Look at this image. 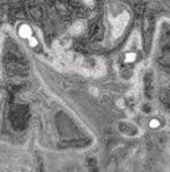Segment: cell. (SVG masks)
Wrapping results in <instances>:
<instances>
[{
	"instance_id": "obj_4",
	"label": "cell",
	"mask_w": 170,
	"mask_h": 172,
	"mask_svg": "<svg viewBox=\"0 0 170 172\" xmlns=\"http://www.w3.org/2000/svg\"><path fill=\"white\" fill-rule=\"evenodd\" d=\"M85 30V23H84L83 21H78L76 22L74 25L72 26V28H70V31H72V34H81V33Z\"/></svg>"
},
{
	"instance_id": "obj_5",
	"label": "cell",
	"mask_w": 170,
	"mask_h": 172,
	"mask_svg": "<svg viewBox=\"0 0 170 172\" xmlns=\"http://www.w3.org/2000/svg\"><path fill=\"white\" fill-rule=\"evenodd\" d=\"M135 58H136L135 53H127L124 60H126V63H132V61H135Z\"/></svg>"
},
{
	"instance_id": "obj_2",
	"label": "cell",
	"mask_w": 170,
	"mask_h": 172,
	"mask_svg": "<svg viewBox=\"0 0 170 172\" xmlns=\"http://www.w3.org/2000/svg\"><path fill=\"white\" fill-rule=\"evenodd\" d=\"M119 130L126 136H136L138 134V127L134 123L127 122V121H121L119 123Z\"/></svg>"
},
{
	"instance_id": "obj_12",
	"label": "cell",
	"mask_w": 170,
	"mask_h": 172,
	"mask_svg": "<svg viewBox=\"0 0 170 172\" xmlns=\"http://www.w3.org/2000/svg\"><path fill=\"white\" fill-rule=\"evenodd\" d=\"M84 1H87V4H89V6L93 4V0H84Z\"/></svg>"
},
{
	"instance_id": "obj_8",
	"label": "cell",
	"mask_w": 170,
	"mask_h": 172,
	"mask_svg": "<svg viewBox=\"0 0 170 172\" xmlns=\"http://www.w3.org/2000/svg\"><path fill=\"white\" fill-rule=\"evenodd\" d=\"M131 75H132L131 70L126 69V70H123V72H121V77H123V79H130V77H131Z\"/></svg>"
},
{
	"instance_id": "obj_9",
	"label": "cell",
	"mask_w": 170,
	"mask_h": 172,
	"mask_svg": "<svg viewBox=\"0 0 170 172\" xmlns=\"http://www.w3.org/2000/svg\"><path fill=\"white\" fill-rule=\"evenodd\" d=\"M159 126V121L158 119H153L150 122V127H158Z\"/></svg>"
},
{
	"instance_id": "obj_7",
	"label": "cell",
	"mask_w": 170,
	"mask_h": 172,
	"mask_svg": "<svg viewBox=\"0 0 170 172\" xmlns=\"http://www.w3.org/2000/svg\"><path fill=\"white\" fill-rule=\"evenodd\" d=\"M69 43H70V38L69 37H65V38L61 39V43H59V45L62 46V48H65V46H68Z\"/></svg>"
},
{
	"instance_id": "obj_3",
	"label": "cell",
	"mask_w": 170,
	"mask_h": 172,
	"mask_svg": "<svg viewBox=\"0 0 170 172\" xmlns=\"http://www.w3.org/2000/svg\"><path fill=\"white\" fill-rule=\"evenodd\" d=\"M18 34H19V37H22V38H30L32 35V31H31V27L28 25H20L19 26V30H18Z\"/></svg>"
},
{
	"instance_id": "obj_6",
	"label": "cell",
	"mask_w": 170,
	"mask_h": 172,
	"mask_svg": "<svg viewBox=\"0 0 170 172\" xmlns=\"http://www.w3.org/2000/svg\"><path fill=\"white\" fill-rule=\"evenodd\" d=\"M28 45L31 46V48H37V46H38V39L35 38L34 35H31V37L28 38Z\"/></svg>"
},
{
	"instance_id": "obj_10",
	"label": "cell",
	"mask_w": 170,
	"mask_h": 172,
	"mask_svg": "<svg viewBox=\"0 0 170 172\" xmlns=\"http://www.w3.org/2000/svg\"><path fill=\"white\" fill-rule=\"evenodd\" d=\"M143 110H145V112H150V110H151V109H149V106L145 104V106H143Z\"/></svg>"
},
{
	"instance_id": "obj_1",
	"label": "cell",
	"mask_w": 170,
	"mask_h": 172,
	"mask_svg": "<svg viewBox=\"0 0 170 172\" xmlns=\"http://www.w3.org/2000/svg\"><path fill=\"white\" fill-rule=\"evenodd\" d=\"M127 22H128V15L126 14V12L119 15L118 19L115 21V25H114V35L115 37H118V35L121 34V31L124 30L126 25H127Z\"/></svg>"
},
{
	"instance_id": "obj_11",
	"label": "cell",
	"mask_w": 170,
	"mask_h": 172,
	"mask_svg": "<svg viewBox=\"0 0 170 172\" xmlns=\"http://www.w3.org/2000/svg\"><path fill=\"white\" fill-rule=\"evenodd\" d=\"M90 92H92V94H99V91H97V88H90Z\"/></svg>"
}]
</instances>
